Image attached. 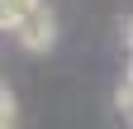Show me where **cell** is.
Instances as JSON below:
<instances>
[{"label":"cell","instance_id":"6da1fadb","mask_svg":"<svg viewBox=\"0 0 133 129\" xmlns=\"http://www.w3.org/2000/svg\"><path fill=\"white\" fill-rule=\"evenodd\" d=\"M14 38H19L29 53H48V48L57 43V19L48 5H33L29 14H19L14 19Z\"/></svg>","mask_w":133,"mask_h":129},{"label":"cell","instance_id":"7a4b0ae2","mask_svg":"<svg viewBox=\"0 0 133 129\" xmlns=\"http://www.w3.org/2000/svg\"><path fill=\"white\" fill-rule=\"evenodd\" d=\"M14 115H19V105H14V91L0 81V129H14Z\"/></svg>","mask_w":133,"mask_h":129},{"label":"cell","instance_id":"3957f363","mask_svg":"<svg viewBox=\"0 0 133 129\" xmlns=\"http://www.w3.org/2000/svg\"><path fill=\"white\" fill-rule=\"evenodd\" d=\"M114 110H119L124 120H128V110H133V86H128V77H124L119 86H114Z\"/></svg>","mask_w":133,"mask_h":129}]
</instances>
